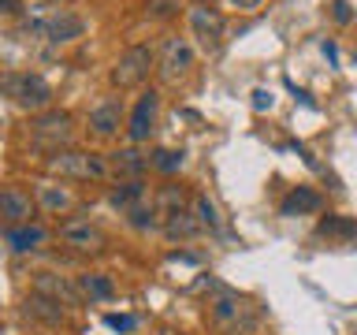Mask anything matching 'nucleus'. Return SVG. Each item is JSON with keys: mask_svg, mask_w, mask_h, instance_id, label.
Returning a JSON list of instances; mask_svg holds the SVG:
<instances>
[{"mask_svg": "<svg viewBox=\"0 0 357 335\" xmlns=\"http://www.w3.org/2000/svg\"><path fill=\"white\" fill-rule=\"evenodd\" d=\"M0 94L11 97L19 108H30V112H41L52 105V86L45 82L41 75H0Z\"/></svg>", "mask_w": 357, "mask_h": 335, "instance_id": "obj_1", "label": "nucleus"}, {"mask_svg": "<svg viewBox=\"0 0 357 335\" xmlns=\"http://www.w3.org/2000/svg\"><path fill=\"white\" fill-rule=\"evenodd\" d=\"M49 172L60 179H108V161L97 153H78V149H60L49 156Z\"/></svg>", "mask_w": 357, "mask_h": 335, "instance_id": "obj_2", "label": "nucleus"}, {"mask_svg": "<svg viewBox=\"0 0 357 335\" xmlns=\"http://www.w3.org/2000/svg\"><path fill=\"white\" fill-rule=\"evenodd\" d=\"M149 71H153V49L149 45H130V49L116 60V67H112V82L119 89H127V86L145 82Z\"/></svg>", "mask_w": 357, "mask_h": 335, "instance_id": "obj_3", "label": "nucleus"}, {"mask_svg": "<svg viewBox=\"0 0 357 335\" xmlns=\"http://www.w3.org/2000/svg\"><path fill=\"white\" fill-rule=\"evenodd\" d=\"M190 30H194L197 45L216 56L223 49V15L212 4H194L190 8Z\"/></svg>", "mask_w": 357, "mask_h": 335, "instance_id": "obj_4", "label": "nucleus"}, {"mask_svg": "<svg viewBox=\"0 0 357 335\" xmlns=\"http://www.w3.org/2000/svg\"><path fill=\"white\" fill-rule=\"evenodd\" d=\"M82 30H86V22L71 15V11H60V15H49V19H33L22 27V34H33V38H45V41H75V38H82Z\"/></svg>", "mask_w": 357, "mask_h": 335, "instance_id": "obj_5", "label": "nucleus"}, {"mask_svg": "<svg viewBox=\"0 0 357 335\" xmlns=\"http://www.w3.org/2000/svg\"><path fill=\"white\" fill-rule=\"evenodd\" d=\"M30 134H33V145L60 153V145L71 142V116L67 112H45V116L30 123Z\"/></svg>", "mask_w": 357, "mask_h": 335, "instance_id": "obj_6", "label": "nucleus"}, {"mask_svg": "<svg viewBox=\"0 0 357 335\" xmlns=\"http://www.w3.org/2000/svg\"><path fill=\"white\" fill-rule=\"evenodd\" d=\"M60 239L71 246V250H82V253H97V250H105V231L97 228V223H89L82 216H75V220H67L60 223Z\"/></svg>", "mask_w": 357, "mask_h": 335, "instance_id": "obj_7", "label": "nucleus"}, {"mask_svg": "<svg viewBox=\"0 0 357 335\" xmlns=\"http://www.w3.org/2000/svg\"><path fill=\"white\" fill-rule=\"evenodd\" d=\"M30 216H33V198L26 190L22 186L0 190V220H4L8 228H22V223H30Z\"/></svg>", "mask_w": 357, "mask_h": 335, "instance_id": "obj_8", "label": "nucleus"}, {"mask_svg": "<svg viewBox=\"0 0 357 335\" xmlns=\"http://www.w3.org/2000/svg\"><path fill=\"white\" fill-rule=\"evenodd\" d=\"M156 108H160V97H156V89H145V94L138 97V105H134L130 112V142H145L153 134V123H156Z\"/></svg>", "mask_w": 357, "mask_h": 335, "instance_id": "obj_9", "label": "nucleus"}, {"mask_svg": "<svg viewBox=\"0 0 357 335\" xmlns=\"http://www.w3.org/2000/svg\"><path fill=\"white\" fill-rule=\"evenodd\" d=\"M194 67V49L186 38H167L164 41V56H160V75L164 78H183Z\"/></svg>", "mask_w": 357, "mask_h": 335, "instance_id": "obj_10", "label": "nucleus"}, {"mask_svg": "<svg viewBox=\"0 0 357 335\" xmlns=\"http://www.w3.org/2000/svg\"><path fill=\"white\" fill-rule=\"evenodd\" d=\"M119 123H123V100L119 97H105L93 112H89V127H93V134H100V138L116 134Z\"/></svg>", "mask_w": 357, "mask_h": 335, "instance_id": "obj_11", "label": "nucleus"}, {"mask_svg": "<svg viewBox=\"0 0 357 335\" xmlns=\"http://www.w3.org/2000/svg\"><path fill=\"white\" fill-rule=\"evenodd\" d=\"M208 306H212V320L223 324V328H238V320L245 313V302L234 295V290H216V298H212Z\"/></svg>", "mask_w": 357, "mask_h": 335, "instance_id": "obj_12", "label": "nucleus"}, {"mask_svg": "<svg viewBox=\"0 0 357 335\" xmlns=\"http://www.w3.org/2000/svg\"><path fill=\"white\" fill-rule=\"evenodd\" d=\"M108 201H112L119 212H130V209H138L142 201H149V190H145L142 179H127V183H116V186H112Z\"/></svg>", "mask_w": 357, "mask_h": 335, "instance_id": "obj_13", "label": "nucleus"}, {"mask_svg": "<svg viewBox=\"0 0 357 335\" xmlns=\"http://www.w3.org/2000/svg\"><path fill=\"white\" fill-rule=\"evenodd\" d=\"M49 231L41 223H22V228H8V246L15 253H30V250H41Z\"/></svg>", "mask_w": 357, "mask_h": 335, "instance_id": "obj_14", "label": "nucleus"}, {"mask_svg": "<svg viewBox=\"0 0 357 335\" xmlns=\"http://www.w3.org/2000/svg\"><path fill=\"white\" fill-rule=\"evenodd\" d=\"M160 228H164V234H167L172 242H178V239H194V234L201 231V223H197L194 212L175 209V212H167V216L160 220Z\"/></svg>", "mask_w": 357, "mask_h": 335, "instance_id": "obj_15", "label": "nucleus"}, {"mask_svg": "<svg viewBox=\"0 0 357 335\" xmlns=\"http://www.w3.org/2000/svg\"><path fill=\"white\" fill-rule=\"evenodd\" d=\"M320 205H324V201H320L317 190H309V186H294L283 201H279V212H283V216H301V212H317Z\"/></svg>", "mask_w": 357, "mask_h": 335, "instance_id": "obj_16", "label": "nucleus"}, {"mask_svg": "<svg viewBox=\"0 0 357 335\" xmlns=\"http://www.w3.org/2000/svg\"><path fill=\"white\" fill-rule=\"evenodd\" d=\"M317 234L320 239H335V242H357V220L328 212V216L317 223Z\"/></svg>", "mask_w": 357, "mask_h": 335, "instance_id": "obj_17", "label": "nucleus"}, {"mask_svg": "<svg viewBox=\"0 0 357 335\" xmlns=\"http://www.w3.org/2000/svg\"><path fill=\"white\" fill-rule=\"evenodd\" d=\"M38 290L49 295V298H56V302H63V306H78V302H82V295H78L75 283H67V279H60V276H49V272L38 276Z\"/></svg>", "mask_w": 357, "mask_h": 335, "instance_id": "obj_18", "label": "nucleus"}, {"mask_svg": "<svg viewBox=\"0 0 357 335\" xmlns=\"http://www.w3.org/2000/svg\"><path fill=\"white\" fill-rule=\"evenodd\" d=\"M26 317L41 320V324H60V320H63V309H60V302H56V298L41 295V290H33V295L26 298Z\"/></svg>", "mask_w": 357, "mask_h": 335, "instance_id": "obj_19", "label": "nucleus"}, {"mask_svg": "<svg viewBox=\"0 0 357 335\" xmlns=\"http://www.w3.org/2000/svg\"><path fill=\"white\" fill-rule=\"evenodd\" d=\"M112 168L127 179H142L145 168H149V156L138 153V149H119V153H112Z\"/></svg>", "mask_w": 357, "mask_h": 335, "instance_id": "obj_20", "label": "nucleus"}, {"mask_svg": "<svg viewBox=\"0 0 357 335\" xmlns=\"http://www.w3.org/2000/svg\"><path fill=\"white\" fill-rule=\"evenodd\" d=\"M38 201L49 212H71L75 209V194H71V190H63V186H56V183H41L38 186Z\"/></svg>", "mask_w": 357, "mask_h": 335, "instance_id": "obj_21", "label": "nucleus"}, {"mask_svg": "<svg viewBox=\"0 0 357 335\" xmlns=\"http://www.w3.org/2000/svg\"><path fill=\"white\" fill-rule=\"evenodd\" d=\"M78 290L89 298H112L116 295V283H112L108 276H100V272H86V276H78Z\"/></svg>", "mask_w": 357, "mask_h": 335, "instance_id": "obj_22", "label": "nucleus"}, {"mask_svg": "<svg viewBox=\"0 0 357 335\" xmlns=\"http://www.w3.org/2000/svg\"><path fill=\"white\" fill-rule=\"evenodd\" d=\"M149 168H156V172H164V175H175L178 168H183V149H156L149 156Z\"/></svg>", "mask_w": 357, "mask_h": 335, "instance_id": "obj_23", "label": "nucleus"}, {"mask_svg": "<svg viewBox=\"0 0 357 335\" xmlns=\"http://www.w3.org/2000/svg\"><path fill=\"white\" fill-rule=\"evenodd\" d=\"M194 216H197V223L205 231H220V212H216V205H212L205 194L194 198Z\"/></svg>", "mask_w": 357, "mask_h": 335, "instance_id": "obj_24", "label": "nucleus"}, {"mask_svg": "<svg viewBox=\"0 0 357 335\" xmlns=\"http://www.w3.org/2000/svg\"><path fill=\"white\" fill-rule=\"evenodd\" d=\"M127 216H130V223H134L138 231H149V228H156V223H160V212H156L153 201H142L138 209L127 212Z\"/></svg>", "mask_w": 357, "mask_h": 335, "instance_id": "obj_25", "label": "nucleus"}, {"mask_svg": "<svg viewBox=\"0 0 357 335\" xmlns=\"http://www.w3.org/2000/svg\"><path fill=\"white\" fill-rule=\"evenodd\" d=\"M183 186H164L160 190V198H156V212H160V220L167 216V212H175V209H183Z\"/></svg>", "mask_w": 357, "mask_h": 335, "instance_id": "obj_26", "label": "nucleus"}, {"mask_svg": "<svg viewBox=\"0 0 357 335\" xmlns=\"http://www.w3.org/2000/svg\"><path fill=\"white\" fill-rule=\"evenodd\" d=\"M145 8H149L153 19H172L178 8H183V0H145Z\"/></svg>", "mask_w": 357, "mask_h": 335, "instance_id": "obj_27", "label": "nucleus"}, {"mask_svg": "<svg viewBox=\"0 0 357 335\" xmlns=\"http://www.w3.org/2000/svg\"><path fill=\"white\" fill-rule=\"evenodd\" d=\"M105 324H108V328H112V332H123V335H127V332H134V328H138V320H134V317H130V313H108V317H105Z\"/></svg>", "mask_w": 357, "mask_h": 335, "instance_id": "obj_28", "label": "nucleus"}, {"mask_svg": "<svg viewBox=\"0 0 357 335\" xmlns=\"http://www.w3.org/2000/svg\"><path fill=\"white\" fill-rule=\"evenodd\" d=\"M331 15H335V22H350L354 11H350V4H346V0H335V4H331Z\"/></svg>", "mask_w": 357, "mask_h": 335, "instance_id": "obj_29", "label": "nucleus"}, {"mask_svg": "<svg viewBox=\"0 0 357 335\" xmlns=\"http://www.w3.org/2000/svg\"><path fill=\"white\" fill-rule=\"evenodd\" d=\"M253 108H257V112L272 108V89H253Z\"/></svg>", "mask_w": 357, "mask_h": 335, "instance_id": "obj_30", "label": "nucleus"}, {"mask_svg": "<svg viewBox=\"0 0 357 335\" xmlns=\"http://www.w3.org/2000/svg\"><path fill=\"white\" fill-rule=\"evenodd\" d=\"M324 56H328V60L335 64V60H339V49H335V41H324Z\"/></svg>", "mask_w": 357, "mask_h": 335, "instance_id": "obj_31", "label": "nucleus"}, {"mask_svg": "<svg viewBox=\"0 0 357 335\" xmlns=\"http://www.w3.org/2000/svg\"><path fill=\"white\" fill-rule=\"evenodd\" d=\"M0 11H22V0H0Z\"/></svg>", "mask_w": 357, "mask_h": 335, "instance_id": "obj_32", "label": "nucleus"}, {"mask_svg": "<svg viewBox=\"0 0 357 335\" xmlns=\"http://www.w3.org/2000/svg\"><path fill=\"white\" fill-rule=\"evenodd\" d=\"M197 4H212V0H197Z\"/></svg>", "mask_w": 357, "mask_h": 335, "instance_id": "obj_33", "label": "nucleus"}]
</instances>
